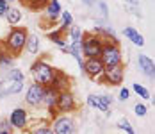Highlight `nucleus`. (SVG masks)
Masks as SVG:
<instances>
[{
    "instance_id": "a878e982",
    "label": "nucleus",
    "mask_w": 155,
    "mask_h": 134,
    "mask_svg": "<svg viewBox=\"0 0 155 134\" xmlns=\"http://www.w3.org/2000/svg\"><path fill=\"white\" fill-rule=\"evenodd\" d=\"M132 89L136 91V95H139V97L143 98V100H148V98H150V91H148V89L144 88V86L137 84V82H136V84L132 86Z\"/></svg>"
},
{
    "instance_id": "f8f14e48",
    "label": "nucleus",
    "mask_w": 155,
    "mask_h": 134,
    "mask_svg": "<svg viewBox=\"0 0 155 134\" xmlns=\"http://www.w3.org/2000/svg\"><path fill=\"white\" fill-rule=\"evenodd\" d=\"M86 102H87L89 107H93V109H98L102 113H107L109 105L112 102V97L110 95H87Z\"/></svg>"
},
{
    "instance_id": "393cba45",
    "label": "nucleus",
    "mask_w": 155,
    "mask_h": 134,
    "mask_svg": "<svg viewBox=\"0 0 155 134\" xmlns=\"http://www.w3.org/2000/svg\"><path fill=\"white\" fill-rule=\"evenodd\" d=\"M31 132H34V134H50V132H54V131H52V125H50V123H47V122H41V125L32 127Z\"/></svg>"
},
{
    "instance_id": "f03ea898",
    "label": "nucleus",
    "mask_w": 155,
    "mask_h": 134,
    "mask_svg": "<svg viewBox=\"0 0 155 134\" xmlns=\"http://www.w3.org/2000/svg\"><path fill=\"white\" fill-rule=\"evenodd\" d=\"M31 75L34 82H38L41 86H50L54 75H55V68L45 57H38L31 64Z\"/></svg>"
},
{
    "instance_id": "4be33fe9",
    "label": "nucleus",
    "mask_w": 155,
    "mask_h": 134,
    "mask_svg": "<svg viewBox=\"0 0 155 134\" xmlns=\"http://www.w3.org/2000/svg\"><path fill=\"white\" fill-rule=\"evenodd\" d=\"M66 32H68V38H70L71 41H77V40H82V38H84V30L80 29L78 25H75V23H71Z\"/></svg>"
},
{
    "instance_id": "c85d7f7f",
    "label": "nucleus",
    "mask_w": 155,
    "mask_h": 134,
    "mask_svg": "<svg viewBox=\"0 0 155 134\" xmlns=\"http://www.w3.org/2000/svg\"><path fill=\"white\" fill-rule=\"evenodd\" d=\"M134 113H136L137 116H146L148 107H146L144 104H136V105H134Z\"/></svg>"
},
{
    "instance_id": "20e7f679",
    "label": "nucleus",
    "mask_w": 155,
    "mask_h": 134,
    "mask_svg": "<svg viewBox=\"0 0 155 134\" xmlns=\"http://www.w3.org/2000/svg\"><path fill=\"white\" fill-rule=\"evenodd\" d=\"M102 82H105L109 86H121L125 79V66L123 63L120 64H114V66H105L104 68V74L100 75Z\"/></svg>"
},
{
    "instance_id": "a211bd4d",
    "label": "nucleus",
    "mask_w": 155,
    "mask_h": 134,
    "mask_svg": "<svg viewBox=\"0 0 155 134\" xmlns=\"http://www.w3.org/2000/svg\"><path fill=\"white\" fill-rule=\"evenodd\" d=\"M123 36L132 45H136V46H144V38H143V34H141L139 30H136L134 27H125Z\"/></svg>"
},
{
    "instance_id": "9b49d317",
    "label": "nucleus",
    "mask_w": 155,
    "mask_h": 134,
    "mask_svg": "<svg viewBox=\"0 0 155 134\" xmlns=\"http://www.w3.org/2000/svg\"><path fill=\"white\" fill-rule=\"evenodd\" d=\"M23 82H25V81L2 77V79H0V98L9 97V95H18V93L23 89Z\"/></svg>"
},
{
    "instance_id": "ddd939ff",
    "label": "nucleus",
    "mask_w": 155,
    "mask_h": 134,
    "mask_svg": "<svg viewBox=\"0 0 155 134\" xmlns=\"http://www.w3.org/2000/svg\"><path fill=\"white\" fill-rule=\"evenodd\" d=\"M57 95L59 91L54 86H45V93H43V104L47 105L50 116H57L55 115V102H57Z\"/></svg>"
},
{
    "instance_id": "9d476101",
    "label": "nucleus",
    "mask_w": 155,
    "mask_h": 134,
    "mask_svg": "<svg viewBox=\"0 0 155 134\" xmlns=\"http://www.w3.org/2000/svg\"><path fill=\"white\" fill-rule=\"evenodd\" d=\"M104 63L100 57H84L82 64V72L87 75L89 79H100V75L104 74Z\"/></svg>"
},
{
    "instance_id": "5701e85b",
    "label": "nucleus",
    "mask_w": 155,
    "mask_h": 134,
    "mask_svg": "<svg viewBox=\"0 0 155 134\" xmlns=\"http://www.w3.org/2000/svg\"><path fill=\"white\" fill-rule=\"evenodd\" d=\"M59 18H61V25H59V29L66 32V30H68V27L73 23V16H71V13H70V11H61V16H59Z\"/></svg>"
},
{
    "instance_id": "bb28decb",
    "label": "nucleus",
    "mask_w": 155,
    "mask_h": 134,
    "mask_svg": "<svg viewBox=\"0 0 155 134\" xmlns=\"http://www.w3.org/2000/svg\"><path fill=\"white\" fill-rule=\"evenodd\" d=\"M118 129H121V131H125V132H128V134H134L136 131H134V127L130 125V122L128 120H120L118 122Z\"/></svg>"
},
{
    "instance_id": "39448f33",
    "label": "nucleus",
    "mask_w": 155,
    "mask_h": 134,
    "mask_svg": "<svg viewBox=\"0 0 155 134\" xmlns=\"http://www.w3.org/2000/svg\"><path fill=\"white\" fill-rule=\"evenodd\" d=\"M55 111L57 113H75L77 111V100L71 89H62L57 95V102H55Z\"/></svg>"
},
{
    "instance_id": "c756f323",
    "label": "nucleus",
    "mask_w": 155,
    "mask_h": 134,
    "mask_svg": "<svg viewBox=\"0 0 155 134\" xmlns=\"http://www.w3.org/2000/svg\"><path fill=\"white\" fill-rule=\"evenodd\" d=\"M128 98H130V89L128 88H121L120 89V93H118V100L125 102V100H128Z\"/></svg>"
},
{
    "instance_id": "1a4fd4ad",
    "label": "nucleus",
    "mask_w": 155,
    "mask_h": 134,
    "mask_svg": "<svg viewBox=\"0 0 155 134\" xmlns=\"http://www.w3.org/2000/svg\"><path fill=\"white\" fill-rule=\"evenodd\" d=\"M7 120L15 131H27V127H29V113L23 107H15Z\"/></svg>"
},
{
    "instance_id": "7c9ffc66",
    "label": "nucleus",
    "mask_w": 155,
    "mask_h": 134,
    "mask_svg": "<svg viewBox=\"0 0 155 134\" xmlns=\"http://www.w3.org/2000/svg\"><path fill=\"white\" fill-rule=\"evenodd\" d=\"M7 9H9V2H7V0H0V18L5 16Z\"/></svg>"
},
{
    "instance_id": "cd10ccee",
    "label": "nucleus",
    "mask_w": 155,
    "mask_h": 134,
    "mask_svg": "<svg viewBox=\"0 0 155 134\" xmlns=\"http://www.w3.org/2000/svg\"><path fill=\"white\" fill-rule=\"evenodd\" d=\"M11 132H15V129H13V125L9 123V120L7 118L2 120V122H0V134H11Z\"/></svg>"
},
{
    "instance_id": "b1692460",
    "label": "nucleus",
    "mask_w": 155,
    "mask_h": 134,
    "mask_svg": "<svg viewBox=\"0 0 155 134\" xmlns=\"http://www.w3.org/2000/svg\"><path fill=\"white\" fill-rule=\"evenodd\" d=\"M20 2H23L31 11H43V7L48 0H20Z\"/></svg>"
},
{
    "instance_id": "aec40b11",
    "label": "nucleus",
    "mask_w": 155,
    "mask_h": 134,
    "mask_svg": "<svg viewBox=\"0 0 155 134\" xmlns=\"http://www.w3.org/2000/svg\"><path fill=\"white\" fill-rule=\"evenodd\" d=\"M39 46H41L39 38H38V36H34V34H29L27 43H25V50H27L31 56H38V54H39Z\"/></svg>"
},
{
    "instance_id": "423d86ee",
    "label": "nucleus",
    "mask_w": 155,
    "mask_h": 134,
    "mask_svg": "<svg viewBox=\"0 0 155 134\" xmlns=\"http://www.w3.org/2000/svg\"><path fill=\"white\" fill-rule=\"evenodd\" d=\"M104 41L96 34H84L82 38V56L84 57H100Z\"/></svg>"
},
{
    "instance_id": "dca6fc26",
    "label": "nucleus",
    "mask_w": 155,
    "mask_h": 134,
    "mask_svg": "<svg viewBox=\"0 0 155 134\" xmlns=\"http://www.w3.org/2000/svg\"><path fill=\"white\" fill-rule=\"evenodd\" d=\"M15 59H16L15 56H13V54H11L4 45L0 43V70H4V72H5V70L13 68V66H15Z\"/></svg>"
},
{
    "instance_id": "2f4dec72",
    "label": "nucleus",
    "mask_w": 155,
    "mask_h": 134,
    "mask_svg": "<svg viewBox=\"0 0 155 134\" xmlns=\"http://www.w3.org/2000/svg\"><path fill=\"white\" fill-rule=\"evenodd\" d=\"M98 5H100V11H102V16H104V18L107 20V18H109V13H107V4H105V2H100Z\"/></svg>"
},
{
    "instance_id": "72a5a7b5",
    "label": "nucleus",
    "mask_w": 155,
    "mask_h": 134,
    "mask_svg": "<svg viewBox=\"0 0 155 134\" xmlns=\"http://www.w3.org/2000/svg\"><path fill=\"white\" fill-rule=\"evenodd\" d=\"M9 4H15V2H20V0H7Z\"/></svg>"
},
{
    "instance_id": "6ab92c4d",
    "label": "nucleus",
    "mask_w": 155,
    "mask_h": 134,
    "mask_svg": "<svg viewBox=\"0 0 155 134\" xmlns=\"http://www.w3.org/2000/svg\"><path fill=\"white\" fill-rule=\"evenodd\" d=\"M5 20H7V23L13 27V25H18L20 23V20H21V9L20 7H13V5H9V9H7V13L4 16Z\"/></svg>"
},
{
    "instance_id": "2eb2a0df",
    "label": "nucleus",
    "mask_w": 155,
    "mask_h": 134,
    "mask_svg": "<svg viewBox=\"0 0 155 134\" xmlns=\"http://www.w3.org/2000/svg\"><path fill=\"white\" fill-rule=\"evenodd\" d=\"M137 66H139V70L143 74L146 75L148 79H155V63L152 57H148V56H144V54H139L137 56Z\"/></svg>"
},
{
    "instance_id": "4468645a",
    "label": "nucleus",
    "mask_w": 155,
    "mask_h": 134,
    "mask_svg": "<svg viewBox=\"0 0 155 134\" xmlns=\"http://www.w3.org/2000/svg\"><path fill=\"white\" fill-rule=\"evenodd\" d=\"M61 4H59V0H48L47 4H45V7H43V13H45V20H47L48 23H54L59 16H61Z\"/></svg>"
},
{
    "instance_id": "7ed1b4c3",
    "label": "nucleus",
    "mask_w": 155,
    "mask_h": 134,
    "mask_svg": "<svg viewBox=\"0 0 155 134\" xmlns=\"http://www.w3.org/2000/svg\"><path fill=\"white\" fill-rule=\"evenodd\" d=\"M100 59L104 63V66H114V64H120L123 61L121 56V48L116 41H110L105 40L102 45V52H100Z\"/></svg>"
},
{
    "instance_id": "6e6552de",
    "label": "nucleus",
    "mask_w": 155,
    "mask_h": 134,
    "mask_svg": "<svg viewBox=\"0 0 155 134\" xmlns=\"http://www.w3.org/2000/svg\"><path fill=\"white\" fill-rule=\"evenodd\" d=\"M43 93H45V86L38 84V82H32L27 86V91H25V104L29 107H39L43 105Z\"/></svg>"
},
{
    "instance_id": "f3484780",
    "label": "nucleus",
    "mask_w": 155,
    "mask_h": 134,
    "mask_svg": "<svg viewBox=\"0 0 155 134\" xmlns=\"http://www.w3.org/2000/svg\"><path fill=\"white\" fill-rule=\"evenodd\" d=\"M50 86H54L57 91H62V89H70L71 82H70V77H68V75H64L62 72L55 70V75H54V79H52V84H50Z\"/></svg>"
},
{
    "instance_id": "473e14b6",
    "label": "nucleus",
    "mask_w": 155,
    "mask_h": 134,
    "mask_svg": "<svg viewBox=\"0 0 155 134\" xmlns=\"http://www.w3.org/2000/svg\"><path fill=\"white\" fill-rule=\"evenodd\" d=\"M82 2H84L86 5H93V4H94V2H96V0H82Z\"/></svg>"
},
{
    "instance_id": "f257e3e1",
    "label": "nucleus",
    "mask_w": 155,
    "mask_h": 134,
    "mask_svg": "<svg viewBox=\"0 0 155 134\" xmlns=\"http://www.w3.org/2000/svg\"><path fill=\"white\" fill-rule=\"evenodd\" d=\"M27 38H29V30L25 29V27L13 25V27L9 29V32H7L5 40L2 41V45H4L15 57H18V56L23 52V48H25Z\"/></svg>"
},
{
    "instance_id": "412c9836",
    "label": "nucleus",
    "mask_w": 155,
    "mask_h": 134,
    "mask_svg": "<svg viewBox=\"0 0 155 134\" xmlns=\"http://www.w3.org/2000/svg\"><path fill=\"white\" fill-rule=\"evenodd\" d=\"M47 38L52 41V43H55L57 46H64V45H66V40H64V30H61L59 27H57V29L48 30Z\"/></svg>"
},
{
    "instance_id": "0eeeda50",
    "label": "nucleus",
    "mask_w": 155,
    "mask_h": 134,
    "mask_svg": "<svg viewBox=\"0 0 155 134\" xmlns=\"http://www.w3.org/2000/svg\"><path fill=\"white\" fill-rule=\"evenodd\" d=\"M50 125H52V131L57 134H71L77 131L75 120L71 118L68 113H59L57 116H54V122Z\"/></svg>"
}]
</instances>
